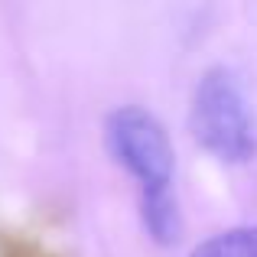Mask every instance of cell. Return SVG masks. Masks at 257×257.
Wrapping results in <instances>:
<instances>
[{"label": "cell", "mask_w": 257, "mask_h": 257, "mask_svg": "<svg viewBox=\"0 0 257 257\" xmlns=\"http://www.w3.org/2000/svg\"><path fill=\"white\" fill-rule=\"evenodd\" d=\"M189 131L221 163H247L257 153V120L234 72L221 65L202 72L189 101Z\"/></svg>", "instance_id": "6da1fadb"}, {"label": "cell", "mask_w": 257, "mask_h": 257, "mask_svg": "<svg viewBox=\"0 0 257 257\" xmlns=\"http://www.w3.org/2000/svg\"><path fill=\"white\" fill-rule=\"evenodd\" d=\"M104 140L111 157L137 179L140 195L173 189V144L163 124L150 111L137 104L117 107L104 124Z\"/></svg>", "instance_id": "7a4b0ae2"}, {"label": "cell", "mask_w": 257, "mask_h": 257, "mask_svg": "<svg viewBox=\"0 0 257 257\" xmlns=\"http://www.w3.org/2000/svg\"><path fill=\"white\" fill-rule=\"evenodd\" d=\"M140 218H144L147 234H150L157 244L170 247V244L179 241L182 218H179V202H176L173 189L140 195Z\"/></svg>", "instance_id": "3957f363"}, {"label": "cell", "mask_w": 257, "mask_h": 257, "mask_svg": "<svg viewBox=\"0 0 257 257\" xmlns=\"http://www.w3.org/2000/svg\"><path fill=\"white\" fill-rule=\"evenodd\" d=\"M189 257H257V228H231L212 234Z\"/></svg>", "instance_id": "277c9868"}]
</instances>
